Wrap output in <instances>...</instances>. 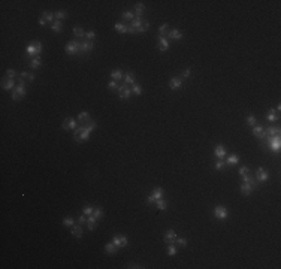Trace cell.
Returning <instances> with one entry per match:
<instances>
[{"mask_svg": "<svg viewBox=\"0 0 281 269\" xmlns=\"http://www.w3.org/2000/svg\"><path fill=\"white\" fill-rule=\"evenodd\" d=\"M34 78H36V76H34V73H28V81H34Z\"/></svg>", "mask_w": 281, "mask_h": 269, "instance_id": "cell-58", "label": "cell"}, {"mask_svg": "<svg viewBox=\"0 0 281 269\" xmlns=\"http://www.w3.org/2000/svg\"><path fill=\"white\" fill-rule=\"evenodd\" d=\"M51 28H53V31H55V33H60V31L63 30V24H61V21L55 20V21L51 24Z\"/></svg>", "mask_w": 281, "mask_h": 269, "instance_id": "cell-22", "label": "cell"}, {"mask_svg": "<svg viewBox=\"0 0 281 269\" xmlns=\"http://www.w3.org/2000/svg\"><path fill=\"white\" fill-rule=\"evenodd\" d=\"M115 30L118 33H127V26H124L123 23H117L115 24Z\"/></svg>", "mask_w": 281, "mask_h": 269, "instance_id": "cell-34", "label": "cell"}, {"mask_svg": "<svg viewBox=\"0 0 281 269\" xmlns=\"http://www.w3.org/2000/svg\"><path fill=\"white\" fill-rule=\"evenodd\" d=\"M127 33H138L133 27H130V26H127Z\"/></svg>", "mask_w": 281, "mask_h": 269, "instance_id": "cell-57", "label": "cell"}, {"mask_svg": "<svg viewBox=\"0 0 281 269\" xmlns=\"http://www.w3.org/2000/svg\"><path fill=\"white\" fill-rule=\"evenodd\" d=\"M265 133H266V136H280V127H268L266 130H265Z\"/></svg>", "mask_w": 281, "mask_h": 269, "instance_id": "cell-18", "label": "cell"}, {"mask_svg": "<svg viewBox=\"0 0 281 269\" xmlns=\"http://www.w3.org/2000/svg\"><path fill=\"white\" fill-rule=\"evenodd\" d=\"M64 130H69V129H76V121L73 118H66L63 121V126H61Z\"/></svg>", "mask_w": 281, "mask_h": 269, "instance_id": "cell-12", "label": "cell"}, {"mask_svg": "<svg viewBox=\"0 0 281 269\" xmlns=\"http://www.w3.org/2000/svg\"><path fill=\"white\" fill-rule=\"evenodd\" d=\"M85 37H87L88 41H93L94 37H96V31H93V30H91V31H87V33H85Z\"/></svg>", "mask_w": 281, "mask_h": 269, "instance_id": "cell-45", "label": "cell"}, {"mask_svg": "<svg viewBox=\"0 0 281 269\" xmlns=\"http://www.w3.org/2000/svg\"><path fill=\"white\" fill-rule=\"evenodd\" d=\"M54 15H55V20H58V21H61V20L66 18V12L64 11H57Z\"/></svg>", "mask_w": 281, "mask_h": 269, "instance_id": "cell-39", "label": "cell"}, {"mask_svg": "<svg viewBox=\"0 0 281 269\" xmlns=\"http://www.w3.org/2000/svg\"><path fill=\"white\" fill-rule=\"evenodd\" d=\"M117 87H118V85H117V81H111V82L108 84V88H109V90H112V91H114V90H117Z\"/></svg>", "mask_w": 281, "mask_h": 269, "instance_id": "cell-50", "label": "cell"}, {"mask_svg": "<svg viewBox=\"0 0 281 269\" xmlns=\"http://www.w3.org/2000/svg\"><path fill=\"white\" fill-rule=\"evenodd\" d=\"M42 18H44L47 23H54L53 20L55 18V15H54L53 12H44V14H42Z\"/></svg>", "mask_w": 281, "mask_h": 269, "instance_id": "cell-32", "label": "cell"}, {"mask_svg": "<svg viewBox=\"0 0 281 269\" xmlns=\"http://www.w3.org/2000/svg\"><path fill=\"white\" fill-rule=\"evenodd\" d=\"M141 24H142V21H141V18H139V17L136 15V17H135V20H133V21L130 23V27H133V28H135V30L138 31V30L141 28Z\"/></svg>", "mask_w": 281, "mask_h": 269, "instance_id": "cell-26", "label": "cell"}, {"mask_svg": "<svg viewBox=\"0 0 281 269\" xmlns=\"http://www.w3.org/2000/svg\"><path fill=\"white\" fill-rule=\"evenodd\" d=\"M130 90H132V93H133V94H136V96H139V94L142 93V87H141L139 84H136V82L132 85V88H130Z\"/></svg>", "mask_w": 281, "mask_h": 269, "instance_id": "cell-35", "label": "cell"}, {"mask_svg": "<svg viewBox=\"0 0 281 269\" xmlns=\"http://www.w3.org/2000/svg\"><path fill=\"white\" fill-rule=\"evenodd\" d=\"M93 209H94V208H91V206L87 205V206L84 208V214H85V215H91V214H93Z\"/></svg>", "mask_w": 281, "mask_h": 269, "instance_id": "cell-52", "label": "cell"}, {"mask_svg": "<svg viewBox=\"0 0 281 269\" xmlns=\"http://www.w3.org/2000/svg\"><path fill=\"white\" fill-rule=\"evenodd\" d=\"M28 78V72H21V79L24 81V79H27Z\"/></svg>", "mask_w": 281, "mask_h": 269, "instance_id": "cell-56", "label": "cell"}, {"mask_svg": "<svg viewBox=\"0 0 281 269\" xmlns=\"http://www.w3.org/2000/svg\"><path fill=\"white\" fill-rule=\"evenodd\" d=\"M247 124L248 126H254L256 124V117H254V115H248V117H247Z\"/></svg>", "mask_w": 281, "mask_h": 269, "instance_id": "cell-43", "label": "cell"}, {"mask_svg": "<svg viewBox=\"0 0 281 269\" xmlns=\"http://www.w3.org/2000/svg\"><path fill=\"white\" fill-rule=\"evenodd\" d=\"M268 178H269V175H268V172H266L263 168H259V169L256 171V179H257V181L263 182V181H266Z\"/></svg>", "mask_w": 281, "mask_h": 269, "instance_id": "cell-8", "label": "cell"}, {"mask_svg": "<svg viewBox=\"0 0 281 269\" xmlns=\"http://www.w3.org/2000/svg\"><path fill=\"white\" fill-rule=\"evenodd\" d=\"M168 254H169V256H175V254H177V248H175L172 244H169V247H168Z\"/></svg>", "mask_w": 281, "mask_h": 269, "instance_id": "cell-44", "label": "cell"}, {"mask_svg": "<svg viewBox=\"0 0 281 269\" xmlns=\"http://www.w3.org/2000/svg\"><path fill=\"white\" fill-rule=\"evenodd\" d=\"M93 47H94L93 41H85V42L81 44V50L82 51H90V50H93Z\"/></svg>", "mask_w": 281, "mask_h": 269, "instance_id": "cell-27", "label": "cell"}, {"mask_svg": "<svg viewBox=\"0 0 281 269\" xmlns=\"http://www.w3.org/2000/svg\"><path fill=\"white\" fill-rule=\"evenodd\" d=\"M214 156H215L217 159H224V156H226V149H224L223 145H217V147H215V149H214Z\"/></svg>", "mask_w": 281, "mask_h": 269, "instance_id": "cell-14", "label": "cell"}, {"mask_svg": "<svg viewBox=\"0 0 281 269\" xmlns=\"http://www.w3.org/2000/svg\"><path fill=\"white\" fill-rule=\"evenodd\" d=\"M238 162H239V156L238 154H232V156H229L226 159V163H229V165H236Z\"/></svg>", "mask_w": 281, "mask_h": 269, "instance_id": "cell-30", "label": "cell"}, {"mask_svg": "<svg viewBox=\"0 0 281 269\" xmlns=\"http://www.w3.org/2000/svg\"><path fill=\"white\" fill-rule=\"evenodd\" d=\"M266 118H268V121H275V120L280 118V114H278V111H275V112L271 111V112L268 114V117H266Z\"/></svg>", "mask_w": 281, "mask_h": 269, "instance_id": "cell-33", "label": "cell"}, {"mask_svg": "<svg viewBox=\"0 0 281 269\" xmlns=\"http://www.w3.org/2000/svg\"><path fill=\"white\" fill-rule=\"evenodd\" d=\"M96 220H97V218H94L93 214L87 217V226H88V230H94V229H96V226H97V224H96Z\"/></svg>", "mask_w": 281, "mask_h": 269, "instance_id": "cell-19", "label": "cell"}, {"mask_svg": "<svg viewBox=\"0 0 281 269\" xmlns=\"http://www.w3.org/2000/svg\"><path fill=\"white\" fill-rule=\"evenodd\" d=\"M251 190H253V187L248 182H242V185H241V191H242V195H250Z\"/></svg>", "mask_w": 281, "mask_h": 269, "instance_id": "cell-24", "label": "cell"}, {"mask_svg": "<svg viewBox=\"0 0 281 269\" xmlns=\"http://www.w3.org/2000/svg\"><path fill=\"white\" fill-rule=\"evenodd\" d=\"M112 242H114V244L120 248V247H126L129 241H127V238H126V236H114Z\"/></svg>", "mask_w": 281, "mask_h": 269, "instance_id": "cell-9", "label": "cell"}, {"mask_svg": "<svg viewBox=\"0 0 281 269\" xmlns=\"http://www.w3.org/2000/svg\"><path fill=\"white\" fill-rule=\"evenodd\" d=\"M214 215H215V218H218V220H226L227 215H229V212H227V209H226L224 206H215Z\"/></svg>", "mask_w": 281, "mask_h": 269, "instance_id": "cell-6", "label": "cell"}, {"mask_svg": "<svg viewBox=\"0 0 281 269\" xmlns=\"http://www.w3.org/2000/svg\"><path fill=\"white\" fill-rule=\"evenodd\" d=\"M90 133H91V132H90L85 126H81V127H76L73 138H75V141H78V142H82V141H87V139H88Z\"/></svg>", "mask_w": 281, "mask_h": 269, "instance_id": "cell-1", "label": "cell"}, {"mask_svg": "<svg viewBox=\"0 0 281 269\" xmlns=\"http://www.w3.org/2000/svg\"><path fill=\"white\" fill-rule=\"evenodd\" d=\"M78 121L79 123H88L90 121V114L88 112H81L78 115Z\"/></svg>", "mask_w": 281, "mask_h": 269, "instance_id": "cell-23", "label": "cell"}, {"mask_svg": "<svg viewBox=\"0 0 281 269\" xmlns=\"http://www.w3.org/2000/svg\"><path fill=\"white\" fill-rule=\"evenodd\" d=\"M93 215H94V218H100V217L103 215V211H102L100 208H94V209H93Z\"/></svg>", "mask_w": 281, "mask_h": 269, "instance_id": "cell-42", "label": "cell"}, {"mask_svg": "<svg viewBox=\"0 0 281 269\" xmlns=\"http://www.w3.org/2000/svg\"><path fill=\"white\" fill-rule=\"evenodd\" d=\"M180 247H185L187 245V239H184V238H177V241H175Z\"/></svg>", "mask_w": 281, "mask_h": 269, "instance_id": "cell-46", "label": "cell"}, {"mask_svg": "<svg viewBox=\"0 0 281 269\" xmlns=\"http://www.w3.org/2000/svg\"><path fill=\"white\" fill-rule=\"evenodd\" d=\"M190 75H191V70H190V69H185V70L182 72V76H184V78H188Z\"/></svg>", "mask_w": 281, "mask_h": 269, "instance_id": "cell-55", "label": "cell"}, {"mask_svg": "<svg viewBox=\"0 0 281 269\" xmlns=\"http://www.w3.org/2000/svg\"><path fill=\"white\" fill-rule=\"evenodd\" d=\"M70 232H72V235H73L75 238H82V227H81V224H79V226H75V224H73Z\"/></svg>", "mask_w": 281, "mask_h": 269, "instance_id": "cell-16", "label": "cell"}, {"mask_svg": "<svg viewBox=\"0 0 281 269\" xmlns=\"http://www.w3.org/2000/svg\"><path fill=\"white\" fill-rule=\"evenodd\" d=\"M145 11V6H144V3H136L135 5V12H136V15L139 17L142 12Z\"/></svg>", "mask_w": 281, "mask_h": 269, "instance_id": "cell-36", "label": "cell"}, {"mask_svg": "<svg viewBox=\"0 0 281 269\" xmlns=\"http://www.w3.org/2000/svg\"><path fill=\"white\" fill-rule=\"evenodd\" d=\"M124 82H126V85H133V84H135V75H133L132 72L126 73V76H124Z\"/></svg>", "mask_w": 281, "mask_h": 269, "instance_id": "cell-21", "label": "cell"}, {"mask_svg": "<svg viewBox=\"0 0 281 269\" xmlns=\"http://www.w3.org/2000/svg\"><path fill=\"white\" fill-rule=\"evenodd\" d=\"M223 166H224V160H223V159H220V160L215 163V169H217V171H220Z\"/></svg>", "mask_w": 281, "mask_h": 269, "instance_id": "cell-51", "label": "cell"}, {"mask_svg": "<svg viewBox=\"0 0 281 269\" xmlns=\"http://www.w3.org/2000/svg\"><path fill=\"white\" fill-rule=\"evenodd\" d=\"M253 135H254L256 138H259V139H265V138H266L265 129H263V127H260V126H256V127L253 129Z\"/></svg>", "mask_w": 281, "mask_h": 269, "instance_id": "cell-13", "label": "cell"}, {"mask_svg": "<svg viewBox=\"0 0 281 269\" xmlns=\"http://www.w3.org/2000/svg\"><path fill=\"white\" fill-rule=\"evenodd\" d=\"M24 96H26V82H24L23 79H20L18 87L12 91V99H14V100H20V99L24 97Z\"/></svg>", "mask_w": 281, "mask_h": 269, "instance_id": "cell-2", "label": "cell"}, {"mask_svg": "<svg viewBox=\"0 0 281 269\" xmlns=\"http://www.w3.org/2000/svg\"><path fill=\"white\" fill-rule=\"evenodd\" d=\"M169 87H171V90H180V88L182 87L181 78H172L171 82H169Z\"/></svg>", "mask_w": 281, "mask_h": 269, "instance_id": "cell-11", "label": "cell"}, {"mask_svg": "<svg viewBox=\"0 0 281 269\" xmlns=\"http://www.w3.org/2000/svg\"><path fill=\"white\" fill-rule=\"evenodd\" d=\"M96 126H97V124H96V123H94V121H93V123H91V121H90V123H88V124H87V126H85V127H87V129H88V130H90V132H91V130H94V129H96Z\"/></svg>", "mask_w": 281, "mask_h": 269, "instance_id": "cell-53", "label": "cell"}, {"mask_svg": "<svg viewBox=\"0 0 281 269\" xmlns=\"http://www.w3.org/2000/svg\"><path fill=\"white\" fill-rule=\"evenodd\" d=\"M123 20H129V21H133L135 20V15H133V12H130V11H126V12H123Z\"/></svg>", "mask_w": 281, "mask_h": 269, "instance_id": "cell-38", "label": "cell"}, {"mask_svg": "<svg viewBox=\"0 0 281 269\" xmlns=\"http://www.w3.org/2000/svg\"><path fill=\"white\" fill-rule=\"evenodd\" d=\"M162 196H163V188L162 187H155L153 190L151 196H148V202H155L157 199H162Z\"/></svg>", "mask_w": 281, "mask_h": 269, "instance_id": "cell-5", "label": "cell"}, {"mask_svg": "<svg viewBox=\"0 0 281 269\" xmlns=\"http://www.w3.org/2000/svg\"><path fill=\"white\" fill-rule=\"evenodd\" d=\"M66 52L67 54H70V55H73V54H78L79 51H81V44L79 42H76V41H73V42H69L67 45H66Z\"/></svg>", "mask_w": 281, "mask_h": 269, "instance_id": "cell-4", "label": "cell"}, {"mask_svg": "<svg viewBox=\"0 0 281 269\" xmlns=\"http://www.w3.org/2000/svg\"><path fill=\"white\" fill-rule=\"evenodd\" d=\"M26 52H27V55H30V57L39 55V54L42 52V44H41V42H34V44L28 45V47L26 48Z\"/></svg>", "mask_w": 281, "mask_h": 269, "instance_id": "cell-3", "label": "cell"}, {"mask_svg": "<svg viewBox=\"0 0 281 269\" xmlns=\"http://www.w3.org/2000/svg\"><path fill=\"white\" fill-rule=\"evenodd\" d=\"M166 31H168V24H163V26L158 27V33H160V34H165Z\"/></svg>", "mask_w": 281, "mask_h": 269, "instance_id": "cell-48", "label": "cell"}, {"mask_svg": "<svg viewBox=\"0 0 281 269\" xmlns=\"http://www.w3.org/2000/svg\"><path fill=\"white\" fill-rule=\"evenodd\" d=\"M165 241H166L168 244H172V242H175V241H177V233L174 232L172 229H171L169 232L166 233V236H165Z\"/></svg>", "mask_w": 281, "mask_h": 269, "instance_id": "cell-17", "label": "cell"}, {"mask_svg": "<svg viewBox=\"0 0 281 269\" xmlns=\"http://www.w3.org/2000/svg\"><path fill=\"white\" fill-rule=\"evenodd\" d=\"M150 28V23L148 21H142V24H141V28L138 30V33H142V31H147Z\"/></svg>", "mask_w": 281, "mask_h": 269, "instance_id": "cell-40", "label": "cell"}, {"mask_svg": "<svg viewBox=\"0 0 281 269\" xmlns=\"http://www.w3.org/2000/svg\"><path fill=\"white\" fill-rule=\"evenodd\" d=\"M6 75H8V78L14 79V76L17 75V72H15V69H8V70H6Z\"/></svg>", "mask_w": 281, "mask_h": 269, "instance_id": "cell-47", "label": "cell"}, {"mask_svg": "<svg viewBox=\"0 0 281 269\" xmlns=\"http://www.w3.org/2000/svg\"><path fill=\"white\" fill-rule=\"evenodd\" d=\"M250 172H248V168H245V166H242V168H241L239 169V175L241 176H244V175H248Z\"/></svg>", "mask_w": 281, "mask_h": 269, "instance_id": "cell-49", "label": "cell"}, {"mask_svg": "<svg viewBox=\"0 0 281 269\" xmlns=\"http://www.w3.org/2000/svg\"><path fill=\"white\" fill-rule=\"evenodd\" d=\"M169 48V41L166 39L165 36H160V41H158V51H168Z\"/></svg>", "mask_w": 281, "mask_h": 269, "instance_id": "cell-10", "label": "cell"}, {"mask_svg": "<svg viewBox=\"0 0 281 269\" xmlns=\"http://www.w3.org/2000/svg\"><path fill=\"white\" fill-rule=\"evenodd\" d=\"M73 34H75L76 37H82V36H85L82 27H75V28H73Z\"/></svg>", "mask_w": 281, "mask_h": 269, "instance_id": "cell-37", "label": "cell"}, {"mask_svg": "<svg viewBox=\"0 0 281 269\" xmlns=\"http://www.w3.org/2000/svg\"><path fill=\"white\" fill-rule=\"evenodd\" d=\"M63 224H64V226H69V227H72V226L75 224V221H73V218H72V217H64V220H63Z\"/></svg>", "mask_w": 281, "mask_h": 269, "instance_id": "cell-41", "label": "cell"}, {"mask_svg": "<svg viewBox=\"0 0 281 269\" xmlns=\"http://www.w3.org/2000/svg\"><path fill=\"white\" fill-rule=\"evenodd\" d=\"M155 206H157L160 211H166V208H168V203H166L163 199H157V200H155Z\"/></svg>", "mask_w": 281, "mask_h": 269, "instance_id": "cell-29", "label": "cell"}, {"mask_svg": "<svg viewBox=\"0 0 281 269\" xmlns=\"http://www.w3.org/2000/svg\"><path fill=\"white\" fill-rule=\"evenodd\" d=\"M84 223H87V217H85V214L84 215H81V217H79V224H84Z\"/></svg>", "mask_w": 281, "mask_h": 269, "instance_id": "cell-54", "label": "cell"}, {"mask_svg": "<svg viewBox=\"0 0 281 269\" xmlns=\"http://www.w3.org/2000/svg\"><path fill=\"white\" fill-rule=\"evenodd\" d=\"M111 78H112V81H120V79L123 78V72L118 70V69L112 70V72H111Z\"/></svg>", "mask_w": 281, "mask_h": 269, "instance_id": "cell-20", "label": "cell"}, {"mask_svg": "<svg viewBox=\"0 0 281 269\" xmlns=\"http://www.w3.org/2000/svg\"><path fill=\"white\" fill-rule=\"evenodd\" d=\"M130 94H132V90L126 84L121 85V87H118V96H120V99H129Z\"/></svg>", "mask_w": 281, "mask_h": 269, "instance_id": "cell-7", "label": "cell"}, {"mask_svg": "<svg viewBox=\"0 0 281 269\" xmlns=\"http://www.w3.org/2000/svg\"><path fill=\"white\" fill-rule=\"evenodd\" d=\"M117 248H118V247H117L114 242H108V244L105 245V250H106L108 254H114V253L117 251Z\"/></svg>", "mask_w": 281, "mask_h": 269, "instance_id": "cell-25", "label": "cell"}, {"mask_svg": "<svg viewBox=\"0 0 281 269\" xmlns=\"http://www.w3.org/2000/svg\"><path fill=\"white\" fill-rule=\"evenodd\" d=\"M41 64H42V61H41V58H39V57L31 58V61H30V67H31V69H37V67H41Z\"/></svg>", "mask_w": 281, "mask_h": 269, "instance_id": "cell-31", "label": "cell"}, {"mask_svg": "<svg viewBox=\"0 0 281 269\" xmlns=\"http://www.w3.org/2000/svg\"><path fill=\"white\" fill-rule=\"evenodd\" d=\"M2 87H3V90H12V88H14V79L8 78L6 81L2 82Z\"/></svg>", "mask_w": 281, "mask_h": 269, "instance_id": "cell-28", "label": "cell"}, {"mask_svg": "<svg viewBox=\"0 0 281 269\" xmlns=\"http://www.w3.org/2000/svg\"><path fill=\"white\" fill-rule=\"evenodd\" d=\"M169 37L171 39H175V41H180V39H182V31L178 28H174L169 31Z\"/></svg>", "mask_w": 281, "mask_h": 269, "instance_id": "cell-15", "label": "cell"}]
</instances>
